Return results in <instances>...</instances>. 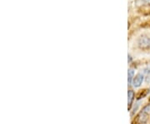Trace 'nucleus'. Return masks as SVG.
Wrapping results in <instances>:
<instances>
[{
    "label": "nucleus",
    "instance_id": "nucleus-6",
    "mask_svg": "<svg viewBox=\"0 0 150 124\" xmlns=\"http://www.w3.org/2000/svg\"><path fill=\"white\" fill-rule=\"evenodd\" d=\"M145 73L147 74V76H148V78H150V63L149 64V66L146 68V69H145Z\"/></svg>",
    "mask_w": 150,
    "mask_h": 124
},
{
    "label": "nucleus",
    "instance_id": "nucleus-3",
    "mask_svg": "<svg viewBox=\"0 0 150 124\" xmlns=\"http://www.w3.org/2000/svg\"><path fill=\"white\" fill-rule=\"evenodd\" d=\"M134 100V92L133 90H129L128 92V105H129V109H130L132 103Z\"/></svg>",
    "mask_w": 150,
    "mask_h": 124
},
{
    "label": "nucleus",
    "instance_id": "nucleus-5",
    "mask_svg": "<svg viewBox=\"0 0 150 124\" xmlns=\"http://www.w3.org/2000/svg\"><path fill=\"white\" fill-rule=\"evenodd\" d=\"M142 112H143V113H144L148 114V115H149L150 114V105H147V106H145L144 108H143Z\"/></svg>",
    "mask_w": 150,
    "mask_h": 124
},
{
    "label": "nucleus",
    "instance_id": "nucleus-4",
    "mask_svg": "<svg viewBox=\"0 0 150 124\" xmlns=\"http://www.w3.org/2000/svg\"><path fill=\"white\" fill-rule=\"evenodd\" d=\"M134 78V70L133 68H129L128 71V82H129V85L132 84L133 80Z\"/></svg>",
    "mask_w": 150,
    "mask_h": 124
},
{
    "label": "nucleus",
    "instance_id": "nucleus-1",
    "mask_svg": "<svg viewBox=\"0 0 150 124\" xmlns=\"http://www.w3.org/2000/svg\"><path fill=\"white\" fill-rule=\"evenodd\" d=\"M144 80V73H138L137 75L134 77L132 84H133V86L134 87H139L142 85Z\"/></svg>",
    "mask_w": 150,
    "mask_h": 124
},
{
    "label": "nucleus",
    "instance_id": "nucleus-7",
    "mask_svg": "<svg viewBox=\"0 0 150 124\" xmlns=\"http://www.w3.org/2000/svg\"><path fill=\"white\" fill-rule=\"evenodd\" d=\"M143 1V3L145 4H147V5H150V0H142Z\"/></svg>",
    "mask_w": 150,
    "mask_h": 124
},
{
    "label": "nucleus",
    "instance_id": "nucleus-2",
    "mask_svg": "<svg viewBox=\"0 0 150 124\" xmlns=\"http://www.w3.org/2000/svg\"><path fill=\"white\" fill-rule=\"evenodd\" d=\"M139 46L141 49H148L150 47V38L143 36L139 39Z\"/></svg>",
    "mask_w": 150,
    "mask_h": 124
}]
</instances>
